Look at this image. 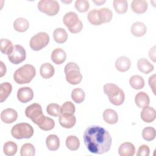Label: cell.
<instances>
[{
  "instance_id": "cell-1",
  "label": "cell",
  "mask_w": 156,
  "mask_h": 156,
  "mask_svg": "<svg viewBox=\"0 0 156 156\" xmlns=\"http://www.w3.org/2000/svg\"><path fill=\"white\" fill-rule=\"evenodd\" d=\"M83 138L87 149L93 154H103L107 152L112 145L110 134L99 126L88 127L83 133Z\"/></svg>"
},
{
  "instance_id": "cell-2",
  "label": "cell",
  "mask_w": 156,
  "mask_h": 156,
  "mask_svg": "<svg viewBox=\"0 0 156 156\" xmlns=\"http://www.w3.org/2000/svg\"><path fill=\"white\" fill-rule=\"evenodd\" d=\"M36 74L35 67L26 64L16 69L13 74V79L18 84L28 83L32 81Z\"/></svg>"
},
{
  "instance_id": "cell-3",
  "label": "cell",
  "mask_w": 156,
  "mask_h": 156,
  "mask_svg": "<svg viewBox=\"0 0 156 156\" xmlns=\"http://www.w3.org/2000/svg\"><path fill=\"white\" fill-rule=\"evenodd\" d=\"M103 89L112 104L120 105L123 104L125 99L124 93L118 85L114 83H107L104 85Z\"/></svg>"
},
{
  "instance_id": "cell-4",
  "label": "cell",
  "mask_w": 156,
  "mask_h": 156,
  "mask_svg": "<svg viewBox=\"0 0 156 156\" xmlns=\"http://www.w3.org/2000/svg\"><path fill=\"white\" fill-rule=\"evenodd\" d=\"M66 81L71 85H77L80 83L82 75L80 72L78 65L74 62H69L64 68Z\"/></svg>"
},
{
  "instance_id": "cell-5",
  "label": "cell",
  "mask_w": 156,
  "mask_h": 156,
  "mask_svg": "<svg viewBox=\"0 0 156 156\" xmlns=\"http://www.w3.org/2000/svg\"><path fill=\"white\" fill-rule=\"evenodd\" d=\"M11 134L13 138L17 140L30 138L34 134V129L32 126L28 123H18L12 128Z\"/></svg>"
},
{
  "instance_id": "cell-6",
  "label": "cell",
  "mask_w": 156,
  "mask_h": 156,
  "mask_svg": "<svg viewBox=\"0 0 156 156\" xmlns=\"http://www.w3.org/2000/svg\"><path fill=\"white\" fill-rule=\"evenodd\" d=\"M38 9L49 16H54L58 12L60 5L55 0H41L38 3Z\"/></svg>"
},
{
  "instance_id": "cell-7",
  "label": "cell",
  "mask_w": 156,
  "mask_h": 156,
  "mask_svg": "<svg viewBox=\"0 0 156 156\" xmlns=\"http://www.w3.org/2000/svg\"><path fill=\"white\" fill-rule=\"evenodd\" d=\"M49 41V37L46 32H40L34 35L30 40V47L34 51H40L46 47Z\"/></svg>"
},
{
  "instance_id": "cell-8",
  "label": "cell",
  "mask_w": 156,
  "mask_h": 156,
  "mask_svg": "<svg viewBox=\"0 0 156 156\" xmlns=\"http://www.w3.org/2000/svg\"><path fill=\"white\" fill-rule=\"evenodd\" d=\"M25 115L37 125L39 124L44 116L43 114L41 106L37 103H34L27 106L25 110Z\"/></svg>"
},
{
  "instance_id": "cell-9",
  "label": "cell",
  "mask_w": 156,
  "mask_h": 156,
  "mask_svg": "<svg viewBox=\"0 0 156 156\" xmlns=\"http://www.w3.org/2000/svg\"><path fill=\"white\" fill-rule=\"evenodd\" d=\"M26 52L24 48L20 44H16L13 47L12 52L8 55L9 61L15 65H18L25 60Z\"/></svg>"
},
{
  "instance_id": "cell-10",
  "label": "cell",
  "mask_w": 156,
  "mask_h": 156,
  "mask_svg": "<svg viewBox=\"0 0 156 156\" xmlns=\"http://www.w3.org/2000/svg\"><path fill=\"white\" fill-rule=\"evenodd\" d=\"M80 21V20H79L77 14L74 12H69L66 13L63 18V23L68 27L69 30H71L75 26H76Z\"/></svg>"
},
{
  "instance_id": "cell-11",
  "label": "cell",
  "mask_w": 156,
  "mask_h": 156,
  "mask_svg": "<svg viewBox=\"0 0 156 156\" xmlns=\"http://www.w3.org/2000/svg\"><path fill=\"white\" fill-rule=\"evenodd\" d=\"M34 98L33 90L29 87H21L17 91V98L22 103H27Z\"/></svg>"
},
{
  "instance_id": "cell-12",
  "label": "cell",
  "mask_w": 156,
  "mask_h": 156,
  "mask_svg": "<svg viewBox=\"0 0 156 156\" xmlns=\"http://www.w3.org/2000/svg\"><path fill=\"white\" fill-rule=\"evenodd\" d=\"M18 113L15 110L8 108L4 110L1 113V119L6 124H10L16 120Z\"/></svg>"
},
{
  "instance_id": "cell-13",
  "label": "cell",
  "mask_w": 156,
  "mask_h": 156,
  "mask_svg": "<svg viewBox=\"0 0 156 156\" xmlns=\"http://www.w3.org/2000/svg\"><path fill=\"white\" fill-rule=\"evenodd\" d=\"M141 119L145 122H153L156 117V112L154 108L147 106L143 108L140 114Z\"/></svg>"
},
{
  "instance_id": "cell-14",
  "label": "cell",
  "mask_w": 156,
  "mask_h": 156,
  "mask_svg": "<svg viewBox=\"0 0 156 156\" xmlns=\"http://www.w3.org/2000/svg\"><path fill=\"white\" fill-rule=\"evenodd\" d=\"M118 153L121 156H133L135 153V147L132 143L125 142L119 146Z\"/></svg>"
},
{
  "instance_id": "cell-15",
  "label": "cell",
  "mask_w": 156,
  "mask_h": 156,
  "mask_svg": "<svg viewBox=\"0 0 156 156\" xmlns=\"http://www.w3.org/2000/svg\"><path fill=\"white\" fill-rule=\"evenodd\" d=\"M76 118L74 115H62L59 116V123L64 128H72L76 124Z\"/></svg>"
},
{
  "instance_id": "cell-16",
  "label": "cell",
  "mask_w": 156,
  "mask_h": 156,
  "mask_svg": "<svg viewBox=\"0 0 156 156\" xmlns=\"http://www.w3.org/2000/svg\"><path fill=\"white\" fill-rule=\"evenodd\" d=\"M131 62L130 59L126 56L118 57L115 62V68L120 72H126L130 68Z\"/></svg>"
},
{
  "instance_id": "cell-17",
  "label": "cell",
  "mask_w": 156,
  "mask_h": 156,
  "mask_svg": "<svg viewBox=\"0 0 156 156\" xmlns=\"http://www.w3.org/2000/svg\"><path fill=\"white\" fill-rule=\"evenodd\" d=\"M66 52L62 48H56L54 49L51 53V60L54 63L57 65H60L63 63L66 60Z\"/></svg>"
},
{
  "instance_id": "cell-18",
  "label": "cell",
  "mask_w": 156,
  "mask_h": 156,
  "mask_svg": "<svg viewBox=\"0 0 156 156\" xmlns=\"http://www.w3.org/2000/svg\"><path fill=\"white\" fill-rule=\"evenodd\" d=\"M130 6L133 12L137 14H141L146 12L148 4L145 0H133L131 2Z\"/></svg>"
},
{
  "instance_id": "cell-19",
  "label": "cell",
  "mask_w": 156,
  "mask_h": 156,
  "mask_svg": "<svg viewBox=\"0 0 156 156\" xmlns=\"http://www.w3.org/2000/svg\"><path fill=\"white\" fill-rule=\"evenodd\" d=\"M135 102L139 108H143L147 106H149L150 99L146 93L140 91L136 94L135 98Z\"/></svg>"
},
{
  "instance_id": "cell-20",
  "label": "cell",
  "mask_w": 156,
  "mask_h": 156,
  "mask_svg": "<svg viewBox=\"0 0 156 156\" xmlns=\"http://www.w3.org/2000/svg\"><path fill=\"white\" fill-rule=\"evenodd\" d=\"M147 30V27L146 25L140 21H136L133 23V24L131 26L130 31L132 34L137 37H140L143 36Z\"/></svg>"
},
{
  "instance_id": "cell-21",
  "label": "cell",
  "mask_w": 156,
  "mask_h": 156,
  "mask_svg": "<svg viewBox=\"0 0 156 156\" xmlns=\"http://www.w3.org/2000/svg\"><path fill=\"white\" fill-rule=\"evenodd\" d=\"M103 119L107 123L114 124L118 121V115L114 110L107 108L103 113Z\"/></svg>"
},
{
  "instance_id": "cell-22",
  "label": "cell",
  "mask_w": 156,
  "mask_h": 156,
  "mask_svg": "<svg viewBox=\"0 0 156 156\" xmlns=\"http://www.w3.org/2000/svg\"><path fill=\"white\" fill-rule=\"evenodd\" d=\"M55 69L54 66L49 63H45L41 65L40 73L44 79H49L54 74Z\"/></svg>"
},
{
  "instance_id": "cell-23",
  "label": "cell",
  "mask_w": 156,
  "mask_h": 156,
  "mask_svg": "<svg viewBox=\"0 0 156 156\" xmlns=\"http://www.w3.org/2000/svg\"><path fill=\"white\" fill-rule=\"evenodd\" d=\"M47 148L51 151L57 150L60 146V140L56 135L51 134L47 136L46 140Z\"/></svg>"
},
{
  "instance_id": "cell-24",
  "label": "cell",
  "mask_w": 156,
  "mask_h": 156,
  "mask_svg": "<svg viewBox=\"0 0 156 156\" xmlns=\"http://www.w3.org/2000/svg\"><path fill=\"white\" fill-rule=\"evenodd\" d=\"M137 66L138 69L144 74L150 73L154 68V65L145 58H141L138 60Z\"/></svg>"
},
{
  "instance_id": "cell-25",
  "label": "cell",
  "mask_w": 156,
  "mask_h": 156,
  "mask_svg": "<svg viewBox=\"0 0 156 156\" xmlns=\"http://www.w3.org/2000/svg\"><path fill=\"white\" fill-rule=\"evenodd\" d=\"M29 27V23L24 18H18L13 22V28L19 32H26Z\"/></svg>"
},
{
  "instance_id": "cell-26",
  "label": "cell",
  "mask_w": 156,
  "mask_h": 156,
  "mask_svg": "<svg viewBox=\"0 0 156 156\" xmlns=\"http://www.w3.org/2000/svg\"><path fill=\"white\" fill-rule=\"evenodd\" d=\"M53 38L57 43H63L68 39V34L63 28H56L53 32Z\"/></svg>"
},
{
  "instance_id": "cell-27",
  "label": "cell",
  "mask_w": 156,
  "mask_h": 156,
  "mask_svg": "<svg viewBox=\"0 0 156 156\" xmlns=\"http://www.w3.org/2000/svg\"><path fill=\"white\" fill-rule=\"evenodd\" d=\"M12 86L9 82H4L0 85V102H3L10 95Z\"/></svg>"
},
{
  "instance_id": "cell-28",
  "label": "cell",
  "mask_w": 156,
  "mask_h": 156,
  "mask_svg": "<svg viewBox=\"0 0 156 156\" xmlns=\"http://www.w3.org/2000/svg\"><path fill=\"white\" fill-rule=\"evenodd\" d=\"M38 126L43 130L48 131L54 129L55 126V122L52 118L44 116L38 124Z\"/></svg>"
},
{
  "instance_id": "cell-29",
  "label": "cell",
  "mask_w": 156,
  "mask_h": 156,
  "mask_svg": "<svg viewBox=\"0 0 156 156\" xmlns=\"http://www.w3.org/2000/svg\"><path fill=\"white\" fill-rule=\"evenodd\" d=\"M129 83L135 90H140L144 87V79L139 75L132 76L129 79Z\"/></svg>"
},
{
  "instance_id": "cell-30",
  "label": "cell",
  "mask_w": 156,
  "mask_h": 156,
  "mask_svg": "<svg viewBox=\"0 0 156 156\" xmlns=\"http://www.w3.org/2000/svg\"><path fill=\"white\" fill-rule=\"evenodd\" d=\"M0 43V50L2 54L9 55L12 52L14 46L11 41L6 38H1Z\"/></svg>"
},
{
  "instance_id": "cell-31",
  "label": "cell",
  "mask_w": 156,
  "mask_h": 156,
  "mask_svg": "<svg viewBox=\"0 0 156 156\" xmlns=\"http://www.w3.org/2000/svg\"><path fill=\"white\" fill-rule=\"evenodd\" d=\"M66 147L71 151H76L79 148L80 141L78 138L74 135H69L66 139Z\"/></svg>"
},
{
  "instance_id": "cell-32",
  "label": "cell",
  "mask_w": 156,
  "mask_h": 156,
  "mask_svg": "<svg viewBox=\"0 0 156 156\" xmlns=\"http://www.w3.org/2000/svg\"><path fill=\"white\" fill-rule=\"evenodd\" d=\"M18 150V147L16 144L12 141H9L4 144L3 146V151L5 155L7 156H13L14 155Z\"/></svg>"
},
{
  "instance_id": "cell-33",
  "label": "cell",
  "mask_w": 156,
  "mask_h": 156,
  "mask_svg": "<svg viewBox=\"0 0 156 156\" xmlns=\"http://www.w3.org/2000/svg\"><path fill=\"white\" fill-rule=\"evenodd\" d=\"M98 11L99 19L102 23H108L112 19L113 13L110 9L104 7L98 10Z\"/></svg>"
},
{
  "instance_id": "cell-34",
  "label": "cell",
  "mask_w": 156,
  "mask_h": 156,
  "mask_svg": "<svg viewBox=\"0 0 156 156\" xmlns=\"http://www.w3.org/2000/svg\"><path fill=\"white\" fill-rule=\"evenodd\" d=\"M113 4L115 11L118 13H125L127 10L128 2L126 0H115Z\"/></svg>"
},
{
  "instance_id": "cell-35",
  "label": "cell",
  "mask_w": 156,
  "mask_h": 156,
  "mask_svg": "<svg viewBox=\"0 0 156 156\" xmlns=\"http://www.w3.org/2000/svg\"><path fill=\"white\" fill-rule=\"evenodd\" d=\"M75 111V105L71 101H66L64 102L60 107V114L62 115H74Z\"/></svg>"
},
{
  "instance_id": "cell-36",
  "label": "cell",
  "mask_w": 156,
  "mask_h": 156,
  "mask_svg": "<svg viewBox=\"0 0 156 156\" xmlns=\"http://www.w3.org/2000/svg\"><path fill=\"white\" fill-rule=\"evenodd\" d=\"M85 97V94L83 90L81 88H77L74 89L71 93V98L76 103L80 104L82 102Z\"/></svg>"
},
{
  "instance_id": "cell-37",
  "label": "cell",
  "mask_w": 156,
  "mask_h": 156,
  "mask_svg": "<svg viewBox=\"0 0 156 156\" xmlns=\"http://www.w3.org/2000/svg\"><path fill=\"white\" fill-rule=\"evenodd\" d=\"M87 18L89 22L94 26H99L102 24L99 19V11L97 9H93L90 11L88 13Z\"/></svg>"
},
{
  "instance_id": "cell-38",
  "label": "cell",
  "mask_w": 156,
  "mask_h": 156,
  "mask_svg": "<svg viewBox=\"0 0 156 156\" xmlns=\"http://www.w3.org/2000/svg\"><path fill=\"white\" fill-rule=\"evenodd\" d=\"M156 136L155 129L152 127H146L142 131V136L144 140L147 141H151L155 139Z\"/></svg>"
},
{
  "instance_id": "cell-39",
  "label": "cell",
  "mask_w": 156,
  "mask_h": 156,
  "mask_svg": "<svg viewBox=\"0 0 156 156\" xmlns=\"http://www.w3.org/2000/svg\"><path fill=\"white\" fill-rule=\"evenodd\" d=\"M35 154V149L31 143H25L21 146L20 150V155L21 156H34Z\"/></svg>"
},
{
  "instance_id": "cell-40",
  "label": "cell",
  "mask_w": 156,
  "mask_h": 156,
  "mask_svg": "<svg viewBox=\"0 0 156 156\" xmlns=\"http://www.w3.org/2000/svg\"><path fill=\"white\" fill-rule=\"evenodd\" d=\"M46 112L51 116H59L60 115V107L55 103L49 104L46 107Z\"/></svg>"
},
{
  "instance_id": "cell-41",
  "label": "cell",
  "mask_w": 156,
  "mask_h": 156,
  "mask_svg": "<svg viewBox=\"0 0 156 156\" xmlns=\"http://www.w3.org/2000/svg\"><path fill=\"white\" fill-rule=\"evenodd\" d=\"M90 7L89 2L87 0H77L75 2V8L80 12L84 13L88 11Z\"/></svg>"
},
{
  "instance_id": "cell-42",
  "label": "cell",
  "mask_w": 156,
  "mask_h": 156,
  "mask_svg": "<svg viewBox=\"0 0 156 156\" xmlns=\"http://www.w3.org/2000/svg\"><path fill=\"white\" fill-rule=\"evenodd\" d=\"M150 154V149L147 145L143 144L140 146L138 149L137 156H149Z\"/></svg>"
},
{
  "instance_id": "cell-43",
  "label": "cell",
  "mask_w": 156,
  "mask_h": 156,
  "mask_svg": "<svg viewBox=\"0 0 156 156\" xmlns=\"http://www.w3.org/2000/svg\"><path fill=\"white\" fill-rule=\"evenodd\" d=\"M149 85L154 94H155V74H153L149 78Z\"/></svg>"
},
{
  "instance_id": "cell-44",
  "label": "cell",
  "mask_w": 156,
  "mask_h": 156,
  "mask_svg": "<svg viewBox=\"0 0 156 156\" xmlns=\"http://www.w3.org/2000/svg\"><path fill=\"white\" fill-rule=\"evenodd\" d=\"M82 28H83V24H82V21H80L79 23V24H78L76 26H75L73 29H72L71 30H70L69 32H71V33H73V34H77V33L80 32L82 30Z\"/></svg>"
},
{
  "instance_id": "cell-45",
  "label": "cell",
  "mask_w": 156,
  "mask_h": 156,
  "mask_svg": "<svg viewBox=\"0 0 156 156\" xmlns=\"http://www.w3.org/2000/svg\"><path fill=\"white\" fill-rule=\"evenodd\" d=\"M149 57L154 62H155V46L151 48L149 52Z\"/></svg>"
},
{
  "instance_id": "cell-46",
  "label": "cell",
  "mask_w": 156,
  "mask_h": 156,
  "mask_svg": "<svg viewBox=\"0 0 156 156\" xmlns=\"http://www.w3.org/2000/svg\"><path fill=\"white\" fill-rule=\"evenodd\" d=\"M6 71H7V69H6V66L4 64V63L1 61L0 62V76L1 77H2L4 76L5 73H6Z\"/></svg>"
},
{
  "instance_id": "cell-47",
  "label": "cell",
  "mask_w": 156,
  "mask_h": 156,
  "mask_svg": "<svg viewBox=\"0 0 156 156\" xmlns=\"http://www.w3.org/2000/svg\"><path fill=\"white\" fill-rule=\"evenodd\" d=\"M93 2L98 5H101L105 2V1H93Z\"/></svg>"
}]
</instances>
